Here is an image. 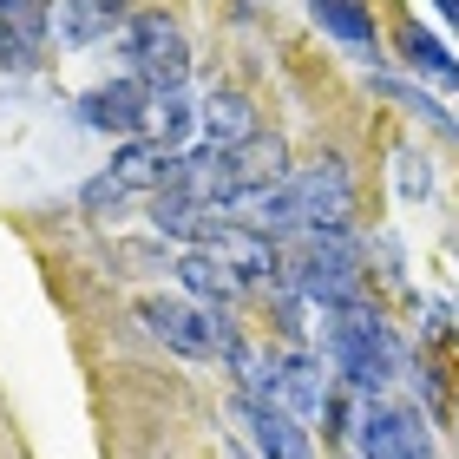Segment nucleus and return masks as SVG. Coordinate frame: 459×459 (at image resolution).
<instances>
[{"label": "nucleus", "mask_w": 459, "mask_h": 459, "mask_svg": "<svg viewBox=\"0 0 459 459\" xmlns=\"http://www.w3.org/2000/svg\"><path fill=\"white\" fill-rule=\"evenodd\" d=\"M322 348H328V361H335L361 394H381L394 374L407 368V354H401V342L387 335V322L361 316V308H342V316L328 322V342Z\"/></svg>", "instance_id": "nucleus-1"}, {"label": "nucleus", "mask_w": 459, "mask_h": 459, "mask_svg": "<svg viewBox=\"0 0 459 459\" xmlns=\"http://www.w3.org/2000/svg\"><path fill=\"white\" fill-rule=\"evenodd\" d=\"M138 322L152 328V335L171 348V354H197V361H204V354H223V361L237 354V328H230L217 308L164 302V296H158V302H144V308H138Z\"/></svg>", "instance_id": "nucleus-2"}, {"label": "nucleus", "mask_w": 459, "mask_h": 459, "mask_svg": "<svg viewBox=\"0 0 459 459\" xmlns=\"http://www.w3.org/2000/svg\"><path fill=\"white\" fill-rule=\"evenodd\" d=\"M125 59H132V79H138V86H158V92H178L184 73H191L184 33H178L164 13H138L132 27H125Z\"/></svg>", "instance_id": "nucleus-3"}, {"label": "nucleus", "mask_w": 459, "mask_h": 459, "mask_svg": "<svg viewBox=\"0 0 459 459\" xmlns=\"http://www.w3.org/2000/svg\"><path fill=\"white\" fill-rule=\"evenodd\" d=\"M361 459H433V440H427V420L413 407H394V401H374L361 413Z\"/></svg>", "instance_id": "nucleus-4"}, {"label": "nucleus", "mask_w": 459, "mask_h": 459, "mask_svg": "<svg viewBox=\"0 0 459 459\" xmlns=\"http://www.w3.org/2000/svg\"><path fill=\"white\" fill-rule=\"evenodd\" d=\"M237 420H243L249 446H256L263 459H316L308 427H302L282 401H237Z\"/></svg>", "instance_id": "nucleus-5"}, {"label": "nucleus", "mask_w": 459, "mask_h": 459, "mask_svg": "<svg viewBox=\"0 0 459 459\" xmlns=\"http://www.w3.org/2000/svg\"><path fill=\"white\" fill-rule=\"evenodd\" d=\"M79 112H86L92 132H118V138H138L144 118H152V99H144L138 79H118V86H99L79 99Z\"/></svg>", "instance_id": "nucleus-6"}, {"label": "nucleus", "mask_w": 459, "mask_h": 459, "mask_svg": "<svg viewBox=\"0 0 459 459\" xmlns=\"http://www.w3.org/2000/svg\"><path fill=\"white\" fill-rule=\"evenodd\" d=\"M112 178H118L125 197H132V191H171L178 152H171V144H158V138H132V144L112 158Z\"/></svg>", "instance_id": "nucleus-7"}, {"label": "nucleus", "mask_w": 459, "mask_h": 459, "mask_svg": "<svg viewBox=\"0 0 459 459\" xmlns=\"http://www.w3.org/2000/svg\"><path fill=\"white\" fill-rule=\"evenodd\" d=\"M211 249H217V256H223L230 269H237V276H243V282H256V276H269V282H276V276H282V256H276V243H269V237H263V230H243V223H223Z\"/></svg>", "instance_id": "nucleus-8"}, {"label": "nucleus", "mask_w": 459, "mask_h": 459, "mask_svg": "<svg viewBox=\"0 0 459 459\" xmlns=\"http://www.w3.org/2000/svg\"><path fill=\"white\" fill-rule=\"evenodd\" d=\"M197 125H204V138H211V152H237V144L256 138V112H249L243 92H211Z\"/></svg>", "instance_id": "nucleus-9"}, {"label": "nucleus", "mask_w": 459, "mask_h": 459, "mask_svg": "<svg viewBox=\"0 0 459 459\" xmlns=\"http://www.w3.org/2000/svg\"><path fill=\"white\" fill-rule=\"evenodd\" d=\"M282 407L308 420V413H328V374L316 354H289L282 361Z\"/></svg>", "instance_id": "nucleus-10"}, {"label": "nucleus", "mask_w": 459, "mask_h": 459, "mask_svg": "<svg viewBox=\"0 0 459 459\" xmlns=\"http://www.w3.org/2000/svg\"><path fill=\"white\" fill-rule=\"evenodd\" d=\"M178 282L191 289V296H204V302H230L243 289V276L217 256V249H191V256L178 263Z\"/></svg>", "instance_id": "nucleus-11"}, {"label": "nucleus", "mask_w": 459, "mask_h": 459, "mask_svg": "<svg viewBox=\"0 0 459 459\" xmlns=\"http://www.w3.org/2000/svg\"><path fill=\"white\" fill-rule=\"evenodd\" d=\"M308 13H316V27H322V33H335L342 47L374 53V20L361 13V0H308Z\"/></svg>", "instance_id": "nucleus-12"}, {"label": "nucleus", "mask_w": 459, "mask_h": 459, "mask_svg": "<svg viewBox=\"0 0 459 459\" xmlns=\"http://www.w3.org/2000/svg\"><path fill=\"white\" fill-rule=\"evenodd\" d=\"M125 20V0H73V7H59V39L66 47H86V39L112 33Z\"/></svg>", "instance_id": "nucleus-13"}, {"label": "nucleus", "mask_w": 459, "mask_h": 459, "mask_svg": "<svg viewBox=\"0 0 459 459\" xmlns=\"http://www.w3.org/2000/svg\"><path fill=\"white\" fill-rule=\"evenodd\" d=\"M401 53H407V66L420 73V79H433V86H459V59L440 47L433 33H420V27H401Z\"/></svg>", "instance_id": "nucleus-14"}, {"label": "nucleus", "mask_w": 459, "mask_h": 459, "mask_svg": "<svg viewBox=\"0 0 459 459\" xmlns=\"http://www.w3.org/2000/svg\"><path fill=\"white\" fill-rule=\"evenodd\" d=\"M39 39H47V20H0V66H33Z\"/></svg>", "instance_id": "nucleus-15"}, {"label": "nucleus", "mask_w": 459, "mask_h": 459, "mask_svg": "<svg viewBox=\"0 0 459 459\" xmlns=\"http://www.w3.org/2000/svg\"><path fill=\"white\" fill-rule=\"evenodd\" d=\"M381 92H387V99H401V106H407L413 118H427V125H440V132H446V138H459V125H453V118H446L440 106H433V99H427V92H413V86H401V79H381Z\"/></svg>", "instance_id": "nucleus-16"}, {"label": "nucleus", "mask_w": 459, "mask_h": 459, "mask_svg": "<svg viewBox=\"0 0 459 459\" xmlns=\"http://www.w3.org/2000/svg\"><path fill=\"white\" fill-rule=\"evenodd\" d=\"M118 197H125V191H118L112 171H99V178L86 184V211H106V204H118Z\"/></svg>", "instance_id": "nucleus-17"}, {"label": "nucleus", "mask_w": 459, "mask_h": 459, "mask_svg": "<svg viewBox=\"0 0 459 459\" xmlns=\"http://www.w3.org/2000/svg\"><path fill=\"white\" fill-rule=\"evenodd\" d=\"M0 20H47V0H0Z\"/></svg>", "instance_id": "nucleus-18"}, {"label": "nucleus", "mask_w": 459, "mask_h": 459, "mask_svg": "<svg viewBox=\"0 0 459 459\" xmlns=\"http://www.w3.org/2000/svg\"><path fill=\"white\" fill-rule=\"evenodd\" d=\"M433 7H440V13L453 20V27H459V0H433Z\"/></svg>", "instance_id": "nucleus-19"}]
</instances>
